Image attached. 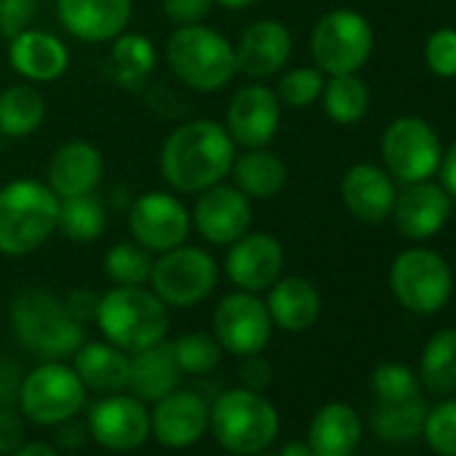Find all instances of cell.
<instances>
[{"instance_id": "6da1fadb", "label": "cell", "mask_w": 456, "mask_h": 456, "mask_svg": "<svg viewBox=\"0 0 456 456\" xmlns=\"http://www.w3.org/2000/svg\"><path fill=\"white\" fill-rule=\"evenodd\" d=\"M234 159L237 145L225 126L209 118H196L167 134L159 167L167 185L177 193H201L228 177Z\"/></svg>"}, {"instance_id": "7a4b0ae2", "label": "cell", "mask_w": 456, "mask_h": 456, "mask_svg": "<svg viewBox=\"0 0 456 456\" xmlns=\"http://www.w3.org/2000/svg\"><path fill=\"white\" fill-rule=\"evenodd\" d=\"M60 196L41 180L20 177L0 188V253L22 258L57 232Z\"/></svg>"}, {"instance_id": "3957f363", "label": "cell", "mask_w": 456, "mask_h": 456, "mask_svg": "<svg viewBox=\"0 0 456 456\" xmlns=\"http://www.w3.org/2000/svg\"><path fill=\"white\" fill-rule=\"evenodd\" d=\"M169 306L145 285L124 288L113 285L100 296L94 322L105 341L124 349L126 354L142 352L167 338Z\"/></svg>"}, {"instance_id": "277c9868", "label": "cell", "mask_w": 456, "mask_h": 456, "mask_svg": "<svg viewBox=\"0 0 456 456\" xmlns=\"http://www.w3.org/2000/svg\"><path fill=\"white\" fill-rule=\"evenodd\" d=\"M207 429L225 451L256 456L277 440L280 413L264 392L234 387L220 392L209 405Z\"/></svg>"}, {"instance_id": "5b68a950", "label": "cell", "mask_w": 456, "mask_h": 456, "mask_svg": "<svg viewBox=\"0 0 456 456\" xmlns=\"http://www.w3.org/2000/svg\"><path fill=\"white\" fill-rule=\"evenodd\" d=\"M164 57L175 78L201 94L228 86L240 73L234 44L207 25L175 28L167 38Z\"/></svg>"}, {"instance_id": "8992f818", "label": "cell", "mask_w": 456, "mask_h": 456, "mask_svg": "<svg viewBox=\"0 0 456 456\" xmlns=\"http://www.w3.org/2000/svg\"><path fill=\"white\" fill-rule=\"evenodd\" d=\"M12 328L17 338L41 360H68L86 341V330L65 306V298L30 288L12 304Z\"/></svg>"}, {"instance_id": "52a82bcc", "label": "cell", "mask_w": 456, "mask_h": 456, "mask_svg": "<svg viewBox=\"0 0 456 456\" xmlns=\"http://www.w3.org/2000/svg\"><path fill=\"white\" fill-rule=\"evenodd\" d=\"M17 405L38 427H60L86 405V387L65 360H44L22 376Z\"/></svg>"}, {"instance_id": "ba28073f", "label": "cell", "mask_w": 456, "mask_h": 456, "mask_svg": "<svg viewBox=\"0 0 456 456\" xmlns=\"http://www.w3.org/2000/svg\"><path fill=\"white\" fill-rule=\"evenodd\" d=\"M215 288L217 264L201 248L180 245L153 261L151 290L172 309H191L207 301Z\"/></svg>"}, {"instance_id": "9c48e42d", "label": "cell", "mask_w": 456, "mask_h": 456, "mask_svg": "<svg viewBox=\"0 0 456 456\" xmlns=\"http://www.w3.org/2000/svg\"><path fill=\"white\" fill-rule=\"evenodd\" d=\"M373 52V30L368 20L352 9L325 14L312 30V57L325 76L357 73Z\"/></svg>"}, {"instance_id": "30bf717a", "label": "cell", "mask_w": 456, "mask_h": 456, "mask_svg": "<svg viewBox=\"0 0 456 456\" xmlns=\"http://www.w3.org/2000/svg\"><path fill=\"white\" fill-rule=\"evenodd\" d=\"M389 288L400 306L413 314L440 312L453 290V277L448 264L424 248L405 250L395 258L389 269Z\"/></svg>"}, {"instance_id": "8fae6325", "label": "cell", "mask_w": 456, "mask_h": 456, "mask_svg": "<svg viewBox=\"0 0 456 456\" xmlns=\"http://www.w3.org/2000/svg\"><path fill=\"white\" fill-rule=\"evenodd\" d=\"M272 330L274 322L258 293H228L212 312V336L223 352L234 357L261 354L272 341Z\"/></svg>"}, {"instance_id": "7c38bea8", "label": "cell", "mask_w": 456, "mask_h": 456, "mask_svg": "<svg viewBox=\"0 0 456 456\" xmlns=\"http://www.w3.org/2000/svg\"><path fill=\"white\" fill-rule=\"evenodd\" d=\"M381 156L389 175L408 185L429 180L440 169L443 148L427 121L405 116L387 126L381 137Z\"/></svg>"}, {"instance_id": "4fadbf2b", "label": "cell", "mask_w": 456, "mask_h": 456, "mask_svg": "<svg viewBox=\"0 0 456 456\" xmlns=\"http://www.w3.org/2000/svg\"><path fill=\"white\" fill-rule=\"evenodd\" d=\"M129 234L151 253H167L185 245L191 234V212L169 191H145L129 204Z\"/></svg>"}, {"instance_id": "5bb4252c", "label": "cell", "mask_w": 456, "mask_h": 456, "mask_svg": "<svg viewBox=\"0 0 456 456\" xmlns=\"http://www.w3.org/2000/svg\"><path fill=\"white\" fill-rule=\"evenodd\" d=\"M89 435L110 453L140 451L151 437V408L129 392H110L92 405Z\"/></svg>"}, {"instance_id": "9a60e30c", "label": "cell", "mask_w": 456, "mask_h": 456, "mask_svg": "<svg viewBox=\"0 0 456 456\" xmlns=\"http://www.w3.org/2000/svg\"><path fill=\"white\" fill-rule=\"evenodd\" d=\"M253 204L250 199L228 183H217L201 193H196V204L191 209V228L207 245L228 248L250 232Z\"/></svg>"}, {"instance_id": "2e32d148", "label": "cell", "mask_w": 456, "mask_h": 456, "mask_svg": "<svg viewBox=\"0 0 456 456\" xmlns=\"http://www.w3.org/2000/svg\"><path fill=\"white\" fill-rule=\"evenodd\" d=\"M282 121V102L274 89L264 84H248L234 92L225 110V132L234 145L242 148H266Z\"/></svg>"}, {"instance_id": "e0dca14e", "label": "cell", "mask_w": 456, "mask_h": 456, "mask_svg": "<svg viewBox=\"0 0 456 456\" xmlns=\"http://www.w3.org/2000/svg\"><path fill=\"white\" fill-rule=\"evenodd\" d=\"M209 427V405L193 389H172L153 403L151 435L169 451H185L196 445Z\"/></svg>"}, {"instance_id": "ac0fdd59", "label": "cell", "mask_w": 456, "mask_h": 456, "mask_svg": "<svg viewBox=\"0 0 456 456\" xmlns=\"http://www.w3.org/2000/svg\"><path fill=\"white\" fill-rule=\"evenodd\" d=\"M285 269V250L274 234L248 232L234 245H228L225 274L237 285V290L264 293L269 290Z\"/></svg>"}, {"instance_id": "d6986e66", "label": "cell", "mask_w": 456, "mask_h": 456, "mask_svg": "<svg viewBox=\"0 0 456 456\" xmlns=\"http://www.w3.org/2000/svg\"><path fill=\"white\" fill-rule=\"evenodd\" d=\"M132 0H57L60 25L78 41L110 44L132 22Z\"/></svg>"}, {"instance_id": "ffe728a7", "label": "cell", "mask_w": 456, "mask_h": 456, "mask_svg": "<svg viewBox=\"0 0 456 456\" xmlns=\"http://www.w3.org/2000/svg\"><path fill=\"white\" fill-rule=\"evenodd\" d=\"M451 215V196L435 183H408L400 196H395L392 217L397 232L405 240H429L445 225Z\"/></svg>"}, {"instance_id": "44dd1931", "label": "cell", "mask_w": 456, "mask_h": 456, "mask_svg": "<svg viewBox=\"0 0 456 456\" xmlns=\"http://www.w3.org/2000/svg\"><path fill=\"white\" fill-rule=\"evenodd\" d=\"M9 44V62L28 84H52L70 68V52L65 41L49 30L28 28Z\"/></svg>"}, {"instance_id": "7402d4cb", "label": "cell", "mask_w": 456, "mask_h": 456, "mask_svg": "<svg viewBox=\"0 0 456 456\" xmlns=\"http://www.w3.org/2000/svg\"><path fill=\"white\" fill-rule=\"evenodd\" d=\"M234 52L240 73L250 78H269L288 65L293 54V36L280 20H258L242 33Z\"/></svg>"}, {"instance_id": "603a6c76", "label": "cell", "mask_w": 456, "mask_h": 456, "mask_svg": "<svg viewBox=\"0 0 456 456\" xmlns=\"http://www.w3.org/2000/svg\"><path fill=\"white\" fill-rule=\"evenodd\" d=\"M105 175V159L100 153V148H94L86 140H70L62 142L49 161L46 169V185L60 196H84V193H94L97 185L102 183Z\"/></svg>"}, {"instance_id": "cb8c5ba5", "label": "cell", "mask_w": 456, "mask_h": 456, "mask_svg": "<svg viewBox=\"0 0 456 456\" xmlns=\"http://www.w3.org/2000/svg\"><path fill=\"white\" fill-rule=\"evenodd\" d=\"M180 381H183V370L177 365L172 341L164 338V341H159V344H153V346H148L142 352L129 354L126 389L137 400L153 405L156 400H161L164 395L177 389Z\"/></svg>"}, {"instance_id": "d4e9b609", "label": "cell", "mask_w": 456, "mask_h": 456, "mask_svg": "<svg viewBox=\"0 0 456 456\" xmlns=\"http://www.w3.org/2000/svg\"><path fill=\"white\" fill-rule=\"evenodd\" d=\"M341 196L346 209L362 223H381L395 207V183L376 164H354L341 180Z\"/></svg>"}, {"instance_id": "484cf974", "label": "cell", "mask_w": 456, "mask_h": 456, "mask_svg": "<svg viewBox=\"0 0 456 456\" xmlns=\"http://www.w3.org/2000/svg\"><path fill=\"white\" fill-rule=\"evenodd\" d=\"M266 309H269V317L277 328H282L288 333H304L320 320L322 298L309 280L280 277L269 288Z\"/></svg>"}, {"instance_id": "4316f807", "label": "cell", "mask_w": 456, "mask_h": 456, "mask_svg": "<svg viewBox=\"0 0 456 456\" xmlns=\"http://www.w3.org/2000/svg\"><path fill=\"white\" fill-rule=\"evenodd\" d=\"M73 370L84 381L86 392H124L129 379V354L110 341H84L73 354Z\"/></svg>"}, {"instance_id": "83f0119b", "label": "cell", "mask_w": 456, "mask_h": 456, "mask_svg": "<svg viewBox=\"0 0 456 456\" xmlns=\"http://www.w3.org/2000/svg\"><path fill=\"white\" fill-rule=\"evenodd\" d=\"M360 437L362 421L357 411L346 403H328L314 413L306 443L314 456H354Z\"/></svg>"}, {"instance_id": "f1b7e54d", "label": "cell", "mask_w": 456, "mask_h": 456, "mask_svg": "<svg viewBox=\"0 0 456 456\" xmlns=\"http://www.w3.org/2000/svg\"><path fill=\"white\" fill-rule=\"evenodd\" d=\"M228 175L248 199H272L288 183L285 161L266 148H245V153L234 159Z\"/></svg>"}, {"instance_id": "f546056e", "label": "cell", "mask_w": 456, "mask_h": 456, "mask_svg": "<svg viewBox=\"0 0 456 456\" xmlns=\"http://www.w3.org/2000/svg\"><path fill=\"white\" fill-rule=\"evenodd\" d=\"M46 121V97L33 84H14L0 92V137L22 140Z\"/></svg>"}, {"instance_id": "4dcf8cb0", "label": "cell", "mask_w": 456, "mask_h": 456, "mask_svg": "<svg viewBox=\"0 0 456 456\" xmlns=\"http://www.w3.org/2000/svg\"><path fill=\"white\" fill-rule=\"evenodd\" d=\"M110 73L121 89L137 92L156 68V46L142 33H121L110 41Z\"/></svg>"}, {"instance_id": "1f68e13d", "label": "cell", "mask_w": 456, "mask_h": 456, "mask_svg": "<svg viewBox=\"0 0 456 456\" xmlns=\"http://www.w3.org/2000/svg\"><path fill=\"white\" fill-rule=\"evenodd\" d=\"M105 225H108V212L94 193L60 199L57 232L65 234L70 242L76 245L97 242L105 232Z\"/></svg>"}, {"instance_id": "d6a6232c", "label": "cell", "mask_w": 456, "mask_h": 456, "mask_svg": "<svg viewBox=\"0 0 456 456\" xmlns=\"http://www.w3.org/2000/svg\"><path fill=\"white\" fill-rule=\"evenodd\" d=\"M421 381L435 395L456 392V328L437 330L419 360Z\"/></svg>"}, {"instance_id": "836d02e7", "label": "cell", "mask_w": 456, "mask_h": 456, "mask_svg": "<svg viewBox=\"0 0 456 456\" xmlns=\"http://www.w3.org/2000/svg\"><path fill=\"white\" fill-rule=\"evenodd\" d=\"M427 421V405L416 397L403 403H379V408L370 416V427L381 440L389 443H405L421 435Z\"/></svg>"}, {"instance_id": "e575fe53", "label": "cell", "mask_w": 456, "mask_h": 456, "mask_svg": "<svg viewBox=\"0 0 456 456\" xmlns=\"http://www.w3.org/2000/svg\"><path fill=\"white\" fill-rule=\"evenodd\" d=\"M325 113L336 124H357L368 113V86L357 73L349 76H330V81L322 89Z\"/></svg>"}, {"instance_id": "d590c367", "label": "cell", "mask_w": 456, "mask_h": 456, "mask_svg": "<svg viewBox=\"0 0 456 456\" xmlns=\"http://www.w3.org/2000/svg\"><path fill=\"white\" fill-rule=\"evenodd\" d=\"M102 272L113 285H124V288L148 285L153 272V253L137 245L134 240L118 242L105 253Z\"/></svg>"}, {"instance_id": "8d00e7d4", "label": "cell", "mask_w": 456, "mask_h": 456, "mask_svg": "<svg viewBox=\"0 0 456 456\" xmlns=\"http://www.w3.org/2000/svg\"><path fill=\"white\" fill-rule=\"evenodd\" d=\"M172 346H175V357H177L183 376H209L220 365V357H223V349L215 341V336L201 333V330L183 333L180 338L172 341Z\"/></svg>"}, {"instance_id": "74e56055", "label": "cell", "mask_w": 456, "mask_h": 456, "mask_svg": "<svg viewBox=\"0 0 456 456\" xmlns=\"http://www.w3.org/2000/svg\"><path fill=\"white\" fill-rule=\"evenodd\" d=\"M370 389L379 403H403L419 395V379L400 362H384L373 370Z\"/></svg>"}, {"instance_id": "f35d334b", "label": "cell", "mask_w": 456, "mask_h": 456, "mask_svg": "<svg viewBox=\"0 0 456 456\" xmlns=\"http://www.w3.org/2000/svg\"><path fill=\"white\" fill-rule=\"evenodd\" d=\"M325 73L320 68H296L288 70L277 84V97L288 108H306L317 97H322Z\"/></svg>"}, {"instance_id": "ab89813d", "label": "cell", "mask_w": 456, "mask_h": 456, "mask_svg": "<svg viewBox=\"0 0 456 456\" xmlns=\"http://www.w3.org/2000/svg\"><path fill=\"white\" fill-rule=\"evenodd\" d=\"M424 437L429 448L440 456H456V397L443 400L432 411H427Z\"/></svg>"}, {"instance_id": "60d3db41", "label": "cell", "mask_w": 456, "mask_h": 456, "mask_svg": "<svg viewBox=\"0 0 456 456\" xmlns=\"http://www.w3.org/2000/svg\"><path fill=\"white\" fill-rule=\"evenodd\" d=\"M424 60L429 70L440 78H456V30L443 28L427 38Z\"/></svg>"}, {"instance_id": "b9f144b4", "label": "cell", "mask_w": 456, "mask_h": 456, "mask_svg": "<svg viewBox=\"0 0 456 456\" xmlns=\"http://www.w3.org/2000/svg\"><path fill=\"white\" fill-rule=\"evenodd\" d=\"M38 14L36 0H0V36L6 41L25 33Z\"/></svg>"}, {"instance_id": "7bdbcfd3", "label": "cell", "mask_w": 456, "mask_h": 456, "mask_svg": "<svg viewBox=\"0 0 456 456\" xmlns=\"http://www.w3.org/2000/svg\"><path fill=\"white\" fill-rule=\"evenodd\" d=\"M212 6V0H161V12L175 28L201 25L209 17Z\"/></svg>"}, {"instance_id": "ee69618b", "label": "cell", "mask_w": 456, "mask_h": 456, "mask_svg": "<svg viewBox=\"0 0 456 456\" xmlns=\"http://www.w3.org/2000/svg\"><path fill=\"white\" fill-rule=\"evenodd\" d=\"M25 421L20 408L0 405V456H12L25 443Z\"/></svg>"}, {"instance_id": "f6af8a7d", "label": "cell", "mask_w": 456, "mask_h": 456, "mask_svg": "<svg viewBox=\"0 0 456 456\" xmlns=\"http://www.w3.org/2000/svg\"><path fill=\"white\" fill-rule=\"evenodd\" d=\"M97 304H100V296H94L92 290H84V288L70 290V293H68V298H65L68 312H70V314H73V320H78L81 325H86L89 320H94V314H97Z\"/></svg>"}, {"instance_id": "bcb514c9", "label": "cell", "mask_w": 456, "mask_h": 456, "mask_svg": "<svg viewBox=\"0 0 456 456\" xmlns=\"http://www.w3.org/2000/svg\"><path fill=\"white\" fill-rule=\"evenodd\" d=\"M245 362H242V368H240V376H242V387H248V389H264L269 381H272V368H269V362L261 357V354H250V357H242Z\"/></svg>"}, {"instance_id": "7dc6e473", "label": "cell", "mask_w": 456, "mask_h": 456, "mask_svg": "<svg viewBox=\"0 0 456 456\" xmlns=\"http://www.w3.org/2000/svg\"><path fill=\"white\" fill-rule=\"evenodd\" d=\"M22 376L14 362L0 360V405H12L20 395Z\"/></svg>"}, {"instance_id": "c3c4849f", "label": "cell", "mask_w": 456, "mask_h": 456, "mask_svg": "<svg viewBox=\"0 0 456 456\" xmlns=\"http://www.w3.org/2000/svg\"><path fill=\"white\" fill-rule=\"evenodd\" d=\"M440 177H443V188L451 199H456V142L445 151V156L440 159Z\"/></svg>"}, {"instance_id": "681fc988", "label": "cell", "mask_w": 456, "mask_h": 456, "mask_svg": "<svg viewBox=\"0 0 456 456\" xmlns=\"http://www.w3.org/2000/svg\"><path fill=\"white\" fill-rule=\"evenodd\" d=\"M12 456H60V451L54 448V445H49V443H44V440H25Z\"/></svg>"}, {"instance_id": "f907efd6", "label": "cell", "mask_w": 456, "mask_h": 456, "mask_svg": "<svg viewBox=\"0 0 456 456\" xmlns=\"http://www.w3.org/2000/svg\"><path fill=\"white\" fill-rule=\"evenodd\" d=\"M280 456H314V451L306 440H290L288 445H282Z\"/></svg>"}, {"instance_id": "816d5d0a", "label": "cell", "mask_w": 456, "mask_h": 456, "mask_svg": "<svg viewBox=\"0 0 456 456\" xmlns=\"http://www.w3.org/2000/svg\"><path fill=\"white\" fill-rule=\"evenodd\" d=\"M212 4H217V6L225 9V12H245V9L261 4V0H212Z\"/></svg>"}, {"instance_id": "f5cc1de1", "label": "cell", "mask_w": 456, "mask_h": 456, "mask_svg": "<svg viewBox=\"0 0 456 456\" xmlns=\"http://www.w3.org/2000/svg\"><path fill=\"white\" fill-rule=\"evenodd\" d=\"M0 140H4V137H0Z\"/></svg>"}]
</instances>
